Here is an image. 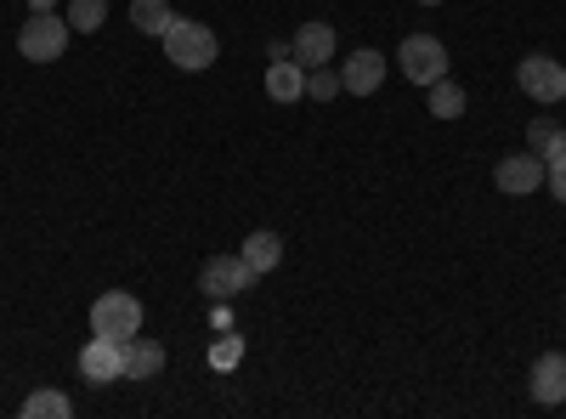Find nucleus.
Here are the masks:
<instances>
[{"mask_svg": "<svg viewBox=\"0 0 566 419\" xmlns=\"http://www.w3.org/2000/svg\"><path fill=\"white\" fill-rule=\"evenodd\" d=\"M108 18V0H69V29L74 34H97Z\"/></svg>", "mask_w": 566, "mask_h": 419, "instance_id": "obj_16", "label": "nucleus"}, {"mask_svg": "<svg viewBox=\"0 0 566 419\" xmlns=\"http://www.w3.org/2000/svg\"><path fill=\"white\" fill-rule=\"evenodd\" d=\"M69 413H74V402L63 391H34L23 402V419H69Z\"/></svg>", "mask_w": 566, "mask_h": 419, "instance_id": "obj_18", "label": "nucleus"}, {"mask_svg": "<svg viewBox=\"0 0 566 419\" xmlns=\"http://www.w3.org/2000/svg\"><path fill=\"white\" fill-rule=\"evenodd\" d=\"M80 375L91 386H108V380H125V346L108 341V335H91V346L80 352Z\"/></svg>", "mask_w": 566, "mask_h": 419, "instance_id": "obj_7", "label": "nucleus"}, {"mask_svg": "<svg viewBox=\"0 0 566 419\" xmlns=\"http://www.w3.org/2000/svg\"><path fill=\"white\" fill-rule=\"evenodd\" d=\"M493 181H499V193H510V199L538 193L544 188V159L538 154H510V159H499Z\"/></svg>", "mask_w": 566, "mask_h": 419, "instance_id": "obj_8", "label": "nucleus"}, {"mask_svg": "<svg viewBox=\"0 0 566 419\" xmlns=\"http://www.w3.org/2000/svg\"><path fill=\"white\" fill-rule=\"evenodd\" d=\"M239 255H244V261H250V272L261 277V272H272V266L283 261V239L261 227V232H250V239H244V250H239Z\"/></svg>", "mask_w": 566, "mask_h": 419, "instance_id": "obj_14", "label": "nucleus"}, {"mask_svg": "<svg viewBox=\"0 0 566 419\" xmlns=\"http://www.w3.org/2000/svg\"><path fill=\"white\" fill-rule=\"evenodd\" d=\"M91 335H108V341H136L142 335V301L125 290H108L97 306H91Z\"/></svg>", "mask_w": 566, "mask_h": 419, "instance_id": "obj_2", "label": "nucleus"}, {"mask_svg": "<svg viewBox=\"0 0 566 419\" xmlns=\"http://www.w3.org/2000/svg\"><path fill=\"white\" fill-rule=\"evenodd\" d=\"M340 91H346V85H340V74L328 69V63H323V69H306V97H312V103H335Z\"/></svg>", "mask_w": 566, "mask_h": 419, "instance_id": "obj_19", "label": "nucleus"}, {"mask_svg": "<svg viewBox=\"0 0 566 419\" xmlns=\"http://www.w3.org/2000/svg\"><path fill=\"white\" fill-rule=\"evenodd\" d=\"M165 57H170L176 69H187V74H205V69L221 57V40H216V29H205V23H193V18H176V23L165 29Z\"/></svg>", "mask_w": 566, "mask_h": 419, "instance_id": "obj_1", "label": "nucleus"}, {"mask_svg": "<svg viewBox=\"0 0 566 419\" xmlns=\"http://www.w3.org/2000/svg\"><path fill=\"white\" fill-rule=\"evenodd\" d=\"M165 375V346L159 341H125V380H159Z\"/></svg>", "mask_w": 566, "mask_h": 419, "instance_id": "obj_13", "label": "nucleus"}, {"mask_svg": "<svg viewBox=\"0 0 566 419\" xmlns=\"http://www.w3.org/2000/svg\"><path fill=\"white\" fill-rule=\"evenodd\" d=\"M239 357H244V341H232V335H227V341H221V346L210 352V363H216V368H232Z\"/></svg>", "mask_w": 566, "mask_h": 419, "instance_id": "obj_21", "label": "nucleus"}, {"mask_svg": "<svg viewBox=\"0 0 566 419\" xmlns=\"http://www.w3.org/2000/svg\"><path fill=\"white\" fill-rule=\"evenodd\" d=\"M130 23L142 34H159L165 40V29L176 23V12H170V0H130Z\"/></svg>", "mask_w": 566, "mask_h": 419, "instance_id": "obj_15", "label": "nucleus"}, {"mask_svg": "<svg viewBox=\"0 0 566 419\" xmlns=\"http://www.w3.org/2000/svg\"><path fill=\"white\" fill-rule=\"evenodd\" d=\"M380 80H386V57H380V52H352V57L340 63V85L352 91V97H374V91H380Z\"/></svg>", "mask_w": 566, "mask_h": 419, "instance_id": "obj_10", "label": "nucleus"}, {"mask_svg": "<svg viewBox=\"0 0 566 419\" xmlns=\"http://www.w3.org/2000/svg\"><path fill=\"white\" fill-rule=\"evenodd\" d=\"M266 97H272V103H301V97H306V69H301L295 57L272 52V69H266Z\"/></svg>", "mask_w": 566, "mask_h": 419, "instance_id": "obj_12", "label": "nucleus"}, {"mask_svg": "<svg viewBox=\"0 0 566 419\" xmlns=\"http://www.w3.org/2000/svg\"><path fill=\"white\" fill-rule=\"evenodd\" d=\"M69 18H52V12H34L23 29H18V52L29 57V63H57L63 52H69Z\"/></svg>", "mask_w": 566, "mask_h": 419, "instance_id": "obj_3", "label": "nucleus"}, {"mask_svg": "<svg viewBox=\"0 0 566 419\" xmlns=\"http://www.w3.org/2000/svg\"><path fill=\"white\" fill-rule=\"evenodd\" d=\"M515 85H522L533 103H560L566 97V63H555L549 52H533L515 69Z\"/></svg>", "mask_w": 566, "mask_h": 419, "instance_id": "obj_5", "label": "nucleus"}, {"mask_svg": "<svg viewBox=\"0 0 566 419\" xmlns=\"http://www.w3.org/2000/svg\"><path fill=\"white\" fill-rule=\"evenodd\" d=\"M419 7H437V0H419Z\"/></svg>", "mask_w": 566, "mask_h": 419, "instance_id": "obj_24", "label": "nucleus"}, {"mask_svg": "<svg viewBox=\"0 0 566 419\" xmlns=\"http://www.w3.org/2000/svg\"><path fill=\"white\" fill-rule=\"evenodd\" d=\"M555 136H566V130H560L555 119H533V130H527V143H533V154H538V159H544V148L555 143Z\"/></svg>", "mask_w": 566, "mask_h": 419, "instance_id": "obj_20", "label": "nucleus"}, {"mask_svg": "<svg viewBox=\"0 0 566 419\" xmlns=\"http://www.w3.org/2000/svg\"><path fill=\"white\" fill-rule=\"evenodd\" d=\"M290 57L301 63V69H323V63H335V29L328 23H301L295 29V45H290Z\"/></svg>", "mask_w": 566, "mask_h": 419, "instance_id": "obj_9", "label": "nucleus"}, {"mask_svg": "<svg viewBox=\"0 0 566 419\" xmlns=\"http://www.w3.org/2000/svg\"><path fill=\"white\" fill-rule=\"evenodd\" d=\"M29 7H34V12H52V0H29Z\"/></svg>", "mask_w": 566, "mask_h": 419, "instance_id": "obj_23", "label": "nucleus"}, {"mask_svg": "<svg viewBox=\"0 0 566 419\" xmlns=\"http://www.w3.org/2000/svg\"><path fill=\"white\" fill-rule=\"evenodd\" d=\"M431 114H437V119H459V114H464V85H453V80L442 74V80L431 85Z\"/></svg>", "mask_w": 566, "mask_h": 419, "instance_id": "obj_17", "label": "nucleus"}, {"mask_svg": "<svg viewBox=\"0 0 566 419\" xmlns=\"http://www.w3.org/2000/svg\"><path fill=\"white\" fill-rule=\"evenodd\" d=\"M250 284H255V272H250L244 255H210L205 272H199V290L210 301H232V295H244Z\"/></svg>", "mask_w": 566, "mask_h": 419, "instance_id": "obj_6", "label": "nucleus"}, {"mask_svg": "<svg viewBox=\"0 0 566 419\" xmlns=\"http://www.w3.org/2000/svg\"><path fill=\"white\" fill-rule=\"evenodd\" d=\"M533 402H544V408L566 402V352H544L533 363Z\"/></svg>", "mask_w": 566, "mask_h": 419, "instance_id": "obj_11", "label": "nucleus"}, {"mask_svg": "<svg viewBox=\"0 0 566 419\" xmlns=\"http://www.w3.org/2000/svg\"><path fill=\"white\" fill-rule=\"evenodd\" d=\"M397 69H402L413 85L431 91V85L448 74V45H442L437 34H408V40H402V52H397Z\"/></svg>", "mask_w": 566, "mask_h": 419, "instance_id": "obj_4", "label": "nucleus"}, {"mask_svg": "<svg viewBox=\"0 0 566 419\" xmlns=\"http://www.w3.org/2000/svg\"><path fill=\"white\" fill-rule=\"evenodd\" d=\"M544 188L566 205V159H555V165H544Z\"/></svg>", "mask_w": 566, "mask_h": 419, "instance_id": "obj_22", "label": "nucleus"}]
</instances>
